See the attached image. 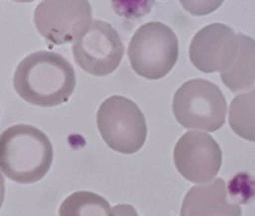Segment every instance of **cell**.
<instances>
[{
	"label": "cell",
	"mask_w": 255,
	"mask_h": 216,
	"mask_svg": "<svg viewBox=\"0 0 255 216\" xmlns=\"http://www.w3.org/2000/svg\"><path fill=\"white\" fill-rule=\"evenodd\" d=\"M77 85L72 64L63 55L38 51L23 58L14 73L20 98L37 107H58L69 101Z\"/></svg>",
	"instance_id": "cell-1"
},
{
	"label": "cell",
	"mask_w": 255,
	"mask_h": 216,
	"mask_svg": "<svg viewBox=\"0 0 255 216\" xmlns=\"http://www.w3.org/2000/svg\"><path fill=\"white\" fill-rule=\"evenodd\" d=\"M52 160L51 140L32 125H12L0 134V171L15 183L40 181L48 175Z\"/></svg>",
	"instance_id": "cell-2"
},
{
	"label": "cell",
	"mask_w": 255,
	"mask_h": 216,
	"mask_svg": "<svg viewBox=\"0 0 255 216\" xmlns=\"http://www.w3.org/2000/svg\"><path fill=\"white\" fill-rule=\"evenodd\" d=\"M131 69L145 79L167 76L179 58V41L174 31L160 21H150L139 28L128 44Z\"/></svg>",
	"instance_id": "cell-3"
},
{
	"label": "cell",
	"mask_w": 255,
	"mask_h": 216,
	"mask_svg": "<svg viewBox=\"0 0 255 216\" xmlns=\"http://www.w3.org/2000/svg\"><path fill=\"white\" fill-rule=\"evenodd\" d=\"M226 99L220 88L206 79H191L182 84L173 98L176 121L188 130L219 131L226 119Z\"/></svg>",
	"instance_id": "cell-4"
},
{
	"label": "cell",
	"mask_w": 255,
	"mask_h": 216,
	"mask_svg": "<svg viewBox=\"0 0 255 216\" xmlns=\"http://www.w3.org/2000/svg\"><path fill=\"white\" fill-rule=\"evenodd\" d=\"M97 125L106 145L120 154L137 152L148 134L145 116L124 96H110L100 105Z\"/></svg>",
	"instance_id": "cell-5"
},
{
	"label": "cell",
	"mask_w": 255,
	"mask_h": 216,
	"mask_svg": "<svg viewBox=\"0 0 255 216\" xmlns=\"http://www.w3.org/2000/svg\"><path fill=\"white\" fill-rule=\"evenodd\" d=\"M72 51L77 64L89 75L107 76L121 64L124 44L112 25L95 20L74 41Z\"/></svg>",
	"instance_id": "cell-6"
},
{
	"label": "cell",
	"mask_w": 255,
	"mask_h": 216,
	"mask_svg": "<svg viewBox=\"0 0 255 216\" xmlns=\"http://www.w3.org/2000/svg\"><path fill=\"white\" fill-rule=\"evenodd\" d=\"M34 25L52 44L75 41L92 25L89 0H43L34 11Z\"/></svg>",
	"instance_id": "cell-7"
},
{
	"label": "cell",
	"mask_w": 255,
	"mask_h": 216,
	"mask_svg": "<svg viewBox=\"0 0 255 216\" xmlns=\"http://www.w3.org/2000/svg\"><path fill=\"white\" fill-rule=\"evenodd\" d=\"M174 164L185 180L206 184L216 180L222 167V148L208 133L190 131L176 143Z\"/></svg>",
	"instance_id": "cell-8"
},
{
	"label": "cell",
	"mask_w": 255,
	"mask_h": 216,
	"mask_svg": "<svg viewBox=\"0 0 255 216\" xmlns=\"http://www.w3.org/2000/svg\"><path fill=\"white\" fill-rule=\"evenodd\" d=\"M239 37L223 23H211L202 28L190 44V60L203 73L225 72L239 55Z\"/></svg>",
	"instance_id": "cell-9"
},
{
	"label": "cell",
	"mask_w": 255,
	"mask_h": 216,
	"mask_svg": "<svg viewBox=\"0 0 255 216\" xmlns=\"http://www.w3.org/2000/svg\"><path fill=\"white\" fill-rule=\"evenodd\" d=\"M180 216H242V207L229 198L225 180L216 178L188 190Z\"/></svg>",
	"instance_id": "cell-10"
},
{
	"label": "cell",
	"mask_w": 255,
	"mask_h": 216,
	"mask_svg": "<svg viewBox=\"0 0 255 216\" xmlns=\"http://www.w3.org/2000/svg\"><path fill=\"white\" fill-rule=\"evenodd\" d=\"M237 37L239 55L234 64L220 73L223 84L234 93L252 88L255 84V40L245 34H237Z\"/></svg>",
	"instance_id": "cell-11"
},
{
	"label": "cell",
	"mask_w": 255,
	"mask_h": 216,
	"mask_svg": "<svg viewBox=\"0 0 255 216\" xmlns=\"http://www.w3.org/2000/svg\"><path fill=\"white\" fill-rule=\"evenodd\" d=\"M229 127L239 137L255 142V87L236 96L231 102Z\"/></svg>",
	"instance_id": "cell-12"
},
{
	"label": "cell",
	"mask_w": 255,
	"mask_h": 216,
	"mask_svg": "<svg viewBox=\"0 0 255 216\" xmlns=\"http://www.w3.org/2000/svg\"><path fill=\"white\" fill-rule=\"evenodd\" d=\"M58 216H112V207L101 195L80 190L61 203Z\"/></svg>",
	"instance_id": "cell-13"
},
{
	"label": "cell",
	"mask_w": 255,
	"mask_h": 216,
	"mask_svg": "<svg viewBox=\"0 0 255 216\" xmlns=\"http://www.w3.org/2000/svg\"><path fill=\"white\" fill-rule=\"evenodd\" d=\"M110 2L113 11L118 15L128 20H137L151 11L156 0H110Z\"/></svg>",
	"instance_id": "cell-14"
},
{
	"label": "cell",
	"mask_w": 255,
	"mask_h": 216,
	"mask_svg": "<svg viewBox=\"0 0 255 216\" xmlns=\"http://www.w3.org/2000/svg\"><path fill=\"white\" fill-rule=\"evenodd\" d=\"M185 11L193 15H206L219 9L225 0H179Z\"/></svg>",
	"instance_id": "cell-15"
},
{
	"label": "cell",
	"mask_w": 255,
	"mask_h": 216,
	"mask_svg": "<svg viewBox=\"0 0 255 216\" xmlns=\"http://www.w3.org/2000/svg\"><path fill=\"white\" fill-rule=\"evenodd\" d=\"M112 216H139L136 209L130 204H118L112 209Z\"/></svg>",
	"instance_id": "cell-16"
},
{
	"label": "cell",
	"mask_w": 255,
	"mask_h": 216,
	"mask_svg": "<svg viewBox=\"0 0 255 216\" xmlns=\"http://www.w3.org/2000/svg\"><path fill=\"white\" fill-rule=\"evenodd\" d=\"M3 200H5V180L2 172H0V209H2Z\"/></svg>",
	"instance_id": "cell-17"
},
{
	"label": "cell",
	"mask_w": 255,
	"mask_h": 216,
	"mask_svg": "<svg viewBox=\"0 0 255 216\" xmlns=\"http://www.w3.org/2000/svg\"><path fill=\"white\" fill-rule=\"evenodd\" d=\"M12 2H18V3H29V2H34V0H12Z\"/></svg>",
	"instance_id": "cell-18"
}]
</instances>
